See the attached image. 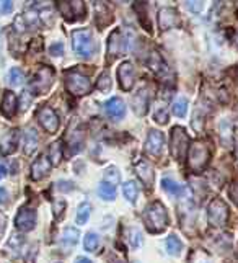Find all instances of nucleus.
I'll use <instances>...</instances> for the list:
<instances>
[{
	"mask_svg": "<svg viewBox=\"0 0 238 263\" xmlns=\"http://www.w3.org/2000/svg\"><path fill=\"white\" fill-rule=\"evenodd\" d=\"M72 48L77 56L83 59H90L96 51H98V43L93 39V34L90 30H74L72 31Z\"/></svg>",
	"mask_w": 238,
	"mask_h": 263,
	"instance_id": "1",
	"label": "nucleus"
},
{
	"mask_svg": "<svg viewBox=\"0 0 238 263\" xmlns=\"http://www.w3.org/2000/svg\"><path fill=\"white\" fill-rule=\"evenodd\" d=\"M144 221L147 229L150 232H162L168 224V214H166L165 206L160 201H154L144 211Z\"/></svg>",
	"mask_w": 238,
	"mask_h": 263,
	"instance_id": "2",
	"label": "nucleus"
},
{
	"mask_svg": "<svg viewBox=\"0 0 238 263\" xmlns=\"http://www.w3.org/2000/svg\"><path fill=\"white\" fill-rule=\"evenodd\" d=\"M209 157H210L209 147L202 143H194L188 149V167L196 173L204 170V167L209 162Z\"/></svg>",
	"mask_w": 238,
	"mask_h": 263,
	"instance_id": "3",
	"label": "nucleus"
},
{
	"mask_svg": "<svg viewBox=\"0 0 238 263\" xmlns=\"http://www.w3.org/2000/svg\"><path fill=\"white\" fill-rule=\"evenodd\" d=\"M66 87L67 90L75 96L88 95L92 90V82L88 77L78 71H67L66 72Z\"/></svg>",
	"mask_w": 238,
	"mask_h": 263,
	"instance_id": "4",
	"label": "nucleus"
},
{
	"mask_svg": "<svg viewBox=\"0 0 238 263\" xmlns=\"http://www.w3.org/2000/svg\"><path fill=\"white\" fill-rule=\"evenodd\" d=\"M52 82H54V71L48 66H42L30 82V89L34 95H42L51 89Z\"/></svg>",
	"mask_w": 238,
	"mask_h": 263,
	"instance_id": "5",
	"label": "nucleus"
},
{
	"mask_svg": "<svg viewBox=\"0 0 238 263\" xmlns=\"http://www.w3.org/2000/svg\"><path fill=\"white\" fill-rule=\"evenodd\" d=\"M59 12L67 22H75L85 18V4L83 0H59Z\"/></svg>",
	"mask_w": 238,
	"mask_h": 263,
	"instance_id": "6",
	"label": "nucleus"
},
{
	"mask_svg": "<svg viewBox=\"0 0 238 263\" xmlns=\"http://www.w3.org/2000/svg\"><path fill=\"white\" fill-rule=\"evenodd\" d=\"M171 154L176 160H183L186 159L188 155V149H189V137L184 133V129L176 126L171 129Z\"/></svg>",
	"mask_w": 238,
	"mask_h": 263,
	"instance_id": "7",
	"label": "nucleus"
},
{
	"mask_svg": "<svg viewBox=\"0 0 238 263\" xmlns=\"http://www.w3.org/2000/svg\"><path fill=\"white\" fill-rule=\"evenodd\" d=\"M207 219H209V224L214 227L225 226L227 219H228V208L222 199H214L212 203L209 205Z\"/></svg>",
	"mask_w": 238,
	"mask_h": 263,
	"instance_id": "8",
	"label": "nucleus"
},
{
	"mask_svg": "<svg viewBox=\"0 0 238 263\" xmlns=\"http://www.w3.org/2000/svg\"><path fill=\"white\" fill-rule=\"evenodd\" d=\"M127 39L119 28L114 30L108 38V59L122 56L127 51Z\"/></svg>",
	"mask_w": 238,
	"mask_h": 263,
	"instance_id": "9",
	"label": "nucleus"
},
{
	"mask_svg": "<svg viewBox=\"0 0 238 263\" xmlns=\"http://www.w3.org/2000/svg\"><path fill=\"white\" fill-rule=\"evenodd\" d=\"M36 118L39 121V125L48 131L49 134L57 133L59 129V116L57 113L49 108V107H41L36 113Z\"/></svg>",
	"mask_w": 238,
	"mask_h": 263,
	"instance_id": "10",
	"label": "nucleus"
},
{
	"mask_svg": "<svg viewBox=\"0 0 238 263\" xmlns=\"http://www.w3.org/2000/svg\"><path fill=\"white\" fill-rule=\"evenodd\" d=\"M15 226L16 229L21 232H30L36 226V213L31 208H21L18 214L15 217Z\"/></svg>",
	"mask_w": 238,
	"mask_h": 263,
	"instance_id": "11",
	"label": "nucleus"
},
{
	"mask_svg": "<svg viewBox=\"0 0 238 263\" xmlns=\"http://www.w3.org/2000/svg\"><path fill=\"white\" fill-rule=\"evenodd\" d=\"M158 25H160V30L166 31L180 26V15L175 10L173 7H163L158 12Z\"/></svg>",
	"mask_w": 238,
	"mask_h": 263,
	"instance_id": "12",
	"label": "nucleus"
},
{
	"mask_svg": "<svg viewBox=\"0 0 238 263\" xmlns=\"http://www.w3.org/2000/svg\"><path fill=\"white\" fill-rule=\"evenodd\" d=\"M163 147H165V137L160 131L157 129H152L150 133L147 136V141H145V151L154 155V157H158L162 152H163Z\"/></svg>",
	"mask_w": 238,
	"mask_h": 263,
	"instance_id": "13",
	"label": "nucleus"
},
{
	"mask_svg": "<svg viewBox=\"0 0 238 263\" xmlns=\"http://www.w3.org/2000/svg\"><path fill=\"white\" fill-rule=\"evenodd\" d=\"M118 77H119V85L122 90L129 92L134 85V78H136V72L134 67H132L131 63H122L118 69Z\"/></svg>",
	"mask_w": 238,
	"mask_h": 263,
	"instance_id": "14",
	"label": "nucleus"
},
{
	"mask_svg": "<svg viewBox=\"0 0 238 263\" xmlns=\"http://www.w3.org/2000/svg\"><path fill=\"white\" fill-rule=\"evenodd\" d=\"M104 111H106V115L114 119V121H119L121 118H124L126 115V105L122 102L119 96H113L106 102L104 105Z\"/></svg>",
	"mask_w": 238,
	"mask_h": 263,
	"instance_id": "15",
	"label": "nucleus"
},
{
	"mask_svg": "<svg viewBox=\"0 0 238 263\" xmlns=\"http://www.w3.org/2000/svg\"><path fill=\"white\" fill-rule=\"evenodd\" d=\"M16 146H18V134H16V131H5L0 136V154L2 155L13 154L16 151Z\"/></svg>",
	"mask_w": 238,
	"mask_h": 263,
	"instance_id": "16",
	"label": "nucleus"
},
{
	"mask_svg": "<svg viewBox=\"0 0 238 263\" xmlns=\"http://www.w3.org/2000/svg\"><path fill=\"white\" fill-rule=\"evenodd\" d=\"M51 160L46 155H39L36 160L31 165V178L33 180H42L46 175H49L51 172Z\"/></svg>",
	"mask_w": 238,
	"mask_h": 263,
	"instance_id": "17",
	"label": "nucleus"
},
{
	"mask_svg": "<svg viewBox=\"0 0 238 263\" xmlns=\"http://www.w3.org/2000/svg\"><path fill=\"white\" fill-rule=\"evenodd\" d=\"M16 108H18V100H16V95L13 92H5L4 98H2V105H0V111L2 115L7 118H13Z\"/></svg>",
	"mask_w": 238,
	"mask_h": 263,
	"instance_id": "18",
	"label": "nucleus"
},
{
	"mask_svg": "<svg viewBox=\"0 0 238 263\" xmlns=\"http://www.w3.org/2000/svg\"><path fill=\"white\" fill-rule=\"evenodd\" d=\"M38 143H39V137H38L36 129L26 128L23 131V151H25V154L31 155L38 149Z\"/></svg>",
	"mask_w": 238,
	"mask_h": 263,
	"instance_id": "19",
	"label": "nucleus"
},
{
	"mask_svg": "<svg viewBox=\"0 0 238 263\" xmlns=\"http://www.w3.org/2000/svg\"><path fill=\"white\" fill-rule=\"evenodd\" d=\"M136 173H137L139 180L142 181L147 188H150L154 185V169L145 160L137 162V165H136Z\"/></svg>",
	"mask_w": 238,
	"mask_h": 263,
	"instance_id": "20",
	"label": "nucleus"
},
{
	"mask_svg": "<svg viewBox=\"0 0 238 263\" xmlns=\"http://www.w3.org/2000/svg\"><path fill=\"white\" fill-rule=\"evenodd\" d=\"M132 105H134V111L137 113L139 116H142L145 115V111H147V107H148V93L145 89H140L136 95H134V98H132Z\"/></svg>",
	"mask_w": 238,
	"mask_h": 263,
	"instance_id": "21",
	"label": "nucleus"
},
{
	"mask_svg": "<svg viewBox=\"0 0 238 263\" xmlns=\"http://www.w3.org/2000/svg\"><path fill=\"white\" fill-rule=\"evenodd\" d=\"M147 64H148V67H150L152 72H155L157 75H160V77L168 72V67H166L165 60L162 59V56L158 54L157 51H154L150 54V57H148V60H147Z\"/></svg>",
	"mask_w": 238,
	"mask_h": 263,
	"instance_id": "22",
	"label": "nucleus"
},
{
	"mask_svg": "<svg viewBox=\"0 0 238 263\" xmlns=\"http://www.w3.org/2000/svg\"><path fill=\"white\" fill-rule=\"evenodd\" d=\"M78 237H80V232H78L75 227H66L62 232V237H60V242L66 249H72L77 245Z\"/></svg>",
	"mask_w": 238,
	"mask_h": 263,
	"instance_id": "23",
	"label": "nucleus"
},
{
	"mask_svg": "<svg viewBox=\"0 0 238 263\" xmlns=\"http://www.w3.org/2000/svg\"><path fill=\"white\" fill-rule=\"evenodd\" d=\"M111 20H113L111 12L104 5H98L95 8V23L100 26V30H103L104 26L110 25Z\"/></svg>",
	"mask_w": 238,
	"mask_h": 263,
	"instance_id": "24",
	"label": "nucleus"
},
{
	"mask_svg": "<svg viewBox=\"0 0 238 263\" xmlns=\"http://www.w3.org/2000/svg\"><path fill=\"white\" fill-rule=\"evenodd\" d=\"M162 188L171 196H183L184 193H186V188H183L181 185H178V183L173 181L171 178H163L162 180Z\"/></svg>",
	"mask_w": 238,
	"mask_h": 263,
	"instance_id": "25",
	"label": "nucleus"
},
{
	"mask_svg": "<svg viewBox=\"0 0 238 263\" xmlns=\"http://www.w3.org/2000/svg\"><path fill=\"white\" fill-rule=\"evenodd\" d=\"M165 245H166V252H168L170 255H173V257H178L181 253V250H183V242H181V239L178 237V235H170V237L166 239Z\"/></svg>",
	"mask_w": 238,
	"mask_h": 263,
	"instance_id": "26",
	"label": "nucleus"
},
{
	"mask_svg": "<svg viewBox=\"0 0 238 263\" xmlns=\"http://www.w3.org/2000/svg\"><path fill=\"white\" fill-rule=\"evenodd\" d=\"M122 193H124L126 199L129 203H136L137 198H139V187L136 185V181H126L124 185H122Z\"/></svg>",
	"mask_w": 238,
	"mask_h": 263,
	"instance_id": "27",
	"label": "nucleus"
},
{
	"mask_svg": "<svg viewBox=\"0 0 238 263\" xmlns=\"http://www.w3.org/2000/svg\"><path fill=\"white\" fill-rule=\"evenodd\" d=\"M100 235L96 232H88L83 239V247L86 252H96L100 249Z\"/></svg>",
	"mask_w": 238,
	"mask_h": 263,
	"instance_id": "28",
	"label": "nucleus"
},
{
	"mask_svg": "<svg viewBox=\"0 0 238 263\" xmlns=\"http://www.w3.org/2000/svg\"><path fill=\"white\" fill-rule=\"evenodd\" d=\"M98 195L104 201H113L114 198H116V187L110 185V183H106V181H103L98 185Z\"/></svg>",
	"mask_w": 238,
	"mask_h": 263,
	"instance_id": "29",
	"label": "nucleus"
},
{
	"mask_svg": "<svg viewBox=\"0 0 238 263\" xmlns=\"http://www.w3.org/2000/svg\"><path fill=\"white\" fill-rule=\"evenodd\" d=\"M23 80H25V74H23L21 69H18V67H12L10 71H8V74H7V82L10 84L12 87H18V85H21Z\"/></svg>",
	"mask_w": 238,
	"mask_h": 263,
	"instance_id": "30",
	"label": "nucleus"
},
{
	"mask_svg": "<svg viewBox=\"0 0 238 263\" xmlns=\"http://www.w3.org/2000/svg\"><path fill=\"white\" fill-rule=\"evenodd\" d=\"M220 137L225 146L232 144V123L230 119H222L220 121Z\"/></svg>",
	"mask_w": 238,
	"mask_h": 263,
	"instance_id": "31",
	"label": "nucleus"
},
{
	"mask_svg": "<svg viewBox=\"0 0 238 263\" xmlns=\"http://www.w3.org/2000/svg\"><path fill=\"white\" fill-rule=\"evenodd\" d=\"M92 214V205L88 203V201H85V203H82L80 206H78V211H77V217L75 221L77 224H86L88 222V217H90Z\"/></svg>",
	"mask_w": 238,
	"mask_h": 263,
	"instance_id": "32",
	"label": "nucleus"
},
{
	"mask_svg": "<svg viewBox=\"0 0 238 263\" xmlns=\"http://www.w3.org/2000/svg\"><path fill=\"white\" fill-rule=\"evenodd\" d=\"M21 245H23V239L21 235H16L13 234L10 240L7 244V250L12 253V257H18L20 255V250H21Z\"/></svg>",
	"mask_w": 238,
	"mask_h": 263,
	"instance_id": "33",
	"label": "nucleus"
},
{
	"mask_svg": "<svg viewBox=\"0 0 238 263\" xmlns=\"http://www.w3.org/2000/svg\"><path fill=\"white\" fill-rule=\"evenodd\" d=\"M186 111H188V100L184 98V96H178V98L173 102V113H175V116L183 118L184 115H186Z\"/></svg>",
	"mask_w": 238,
	"mask_h": 263,
	"instance_id": "34",
	"label": "nucleus"
},
{
	"mask_svg": "<svg viewBox=\"0 0 238 263\" xmlns=\"http://www.w3.org/2000/svg\"><path fill=\"white\" fill-rule=\"evenodd\" d=\"M127 239H129V244L132 249H139L140 245H142V234H140L137 227H131L127 231Z\"/></svg>",
	"mask_w": 238,
	"mask_h": 263,
	"instance_id": "35",
	"label": "nucleus"
},
{
	"mask_svg": "<svg viewBox=\"0 0 238 263\" xmlns=\"http://www.w3.org/2000/svg\"><path fill=\"white\" fill-rule=\"evenodd\" d=\"M62 159V149H60V143H54L49 147V160L52 165H57Z\"/></svg>",
	"mask_w": 238,
	"mask_h": 263,
	"instance_id": "36",
	"label": "nucleus"
},
{
	"mask_svg": "<svg viewBox=\"0 0 238 263\" xmlns=\"http://www.w3.org/2000/svg\"><path fill=\"white\" fill-rule=\"evenodd\" d=\"M111 75H110V72H103L101 75H100V78H98V82H96V89H98L100 92H103V93H106V92H110L111 90Z\"/></svg>",
	"mask_w": 238,
	"mask_h": 263,
	"instance_id": "37",
	"label": "nucleus"
},
{
	"mask_svg": "<svg viewBox=\"0 0 238 263\" xmlns=\"http://www.w3.org/2000/svg\"><path fill=\"white\" fill-rule=\"evenodd\" d=\"M121 180V175H119V170L116 167H110L106 169V172H104V181L110 183V185H114L116 187L118 183Z\"/></svg>",
	"mask_w": 238,
	"mask_h": 263,
	"instance_id": "38",
	"label": "nucleus"
},
{
	"mask_svg": "<svg viewBox=\"0 0 238 263\" xmlns=\"http://www.w3.org/2000/svg\"><path fill=\"white\" fill-rule=\"evenodd\" d=\"M206 0H184V7L188 8L191 13H201L204 10Z\"/></svg>",
	"mask_w": 238,
	"mask_h": 263,
	"instance_id": "39",
	"label": "nucleus"
},
{
	"mask_svg": "<svg viewBox=\"0 0 238 263\" xmlns=\"http://www.w3.org/2000/svg\"><path fill=\"white\" fill-rule=\"evenodd\" d=\"M154 118L157 123H160V125H166V123H168V113H166V108L165 107L157 108Z\"/></svg>",
	"mask_w": 238,
	"mask_h": 263,
	"instance_id": "40",
	"label": "nucleus"
},
{
	"mask_svg": "<svg viewBox=\"0 0 238 263\" xmlns=\"http://www.w3.org/2000/svg\"><path fill=\"white\" fill-rule=\"evenodd\" d=\"M49 54L56 56V57L62 56L64 54V45H62V43H54V45H51L49 46Z\"/></svg>",
	"mask_w": 238,
	"mask_h": 263,
	"instance_id": "41",
	"label": "nucleus"
},
{
	"mask_svg": "<svg viewBox=\"0 0 238 263\" xmlns=\"http://www.w3.org/2000/svg\"><path fill=\"white\" fill-rule=\"evenodd\" d=\"M13 10V0H0V13L7 15Z\"/></svg>",
	"mask_w": 238,
	"mask_h": 263,
	"instance_id": "42",
	"label": "nucleus"
},
{
	"mask_svg": "<svg viewBox=\"0 0 238 263\" xmlns=\"http://www.w3.org/2000/svg\"><path fill=\"white\" fill-rule=\"evenodd\" d=\"M64 209H66V201L64 199H59L54 203V216L56 217H60L64 213Z\"/></svg>",
	"mask_w": 238,
	"mask_h": 263,
	"instance_id": "43",
	"label": "nucleus"
},
{
	"mask_svg": "<svg viewBox=\"0 0 238 263\" xmlns=\"http://www.w3.org/2000/svg\"><path fill=\"white\" fill-rule=\"evenodd\" d=\"M228 195H230L232 201L238 206V183H233V185L230 187V190H228Z\"/></svg>",
	"mask_w": 238,
	"mask_h": 263,
	"instance_id": "44",
	"label": "nucleus"
},
{
	"mask_svg": "<svg viewBox=\"0 0 238 263\" xmlns=\"http://www.w3.org/2000/svg\"><path fill=\"white\" fill-rule=\"evenodd\" d=\"M30 103H31V95H30V92H23V95H21V110L28 108Z\"/></svg>",
	"mask_w": 238,
	"mask_h": 263,
	"instance_id": "45",
	"label": "nucleus"
},
{
	"mask_svg": "<svg viewBox=\"0 0 238 263\" xmlns=\"http://www.w3.org/2000/svg\"><path fill=\"white\" fill-rule=\"evenodd\" d=\"M5 229H7V217H5V214L2 211H0V239L4 237Z\"/></svg>",
	"mask_w": 238,
	"mask_h": 263,
	"instance_id": "46",
	"label": "nucleus"
},
{
	"mask_svg": "<svg viewBox=\"0 0 238 263\" xmlns=\"http://www.w3.org/2000/svg\"><path fill=\"white\" fill-rule=\"evenodd\" d=\"M8 199V193L4 187H0V205H5Z\"/></svg>",
	"mask_w": 238,
	"mask_h": 263,
	"instance_id": "47",
	"label": "nucleus"
},
{
	"mask_svg": "<svg viewBox=\"0 0 238 263\" xmlns=\"http://www.w3.org/2000/svg\"><path fill=\"white\" fill-rule=\"evenodd\" d=\"M7 177V167L4 164H0V180Z\"/></svg>",
	"mask_w": 238,
	"mask_h": 263,
	"instance_id": "48",
	"label": "nucleus"
},
{
	"mask_svg": "<svg viewBox=\"0 0 238 263\" xmlns=\"http://www.w3.org/2000/svg\"><path fill=\"white\" fill-rule=\"evenodd\" d=\"M75 263H93L90 258H86V257H78L77 260H75Z\"/></svg>",
	"mask_w": 238,
	"mask_h": 263,
	"instance_id": "49",
	"label": "nucleus"
},
{
	"mask_svg": "<svg viewBox=\"0 0 238 263\" xmlns=\"http://www.w3.org/2000/svg\"><path fill=\"white\" fill-rule=\"evenodd\" d=\"M119 4H126V2H129V0H118Z\"/></svg>",
	"mask_w": 238,
	"mask_h": 263,
	"instance_id": "50",
	"label": "nucleus"
}]
</instances>
